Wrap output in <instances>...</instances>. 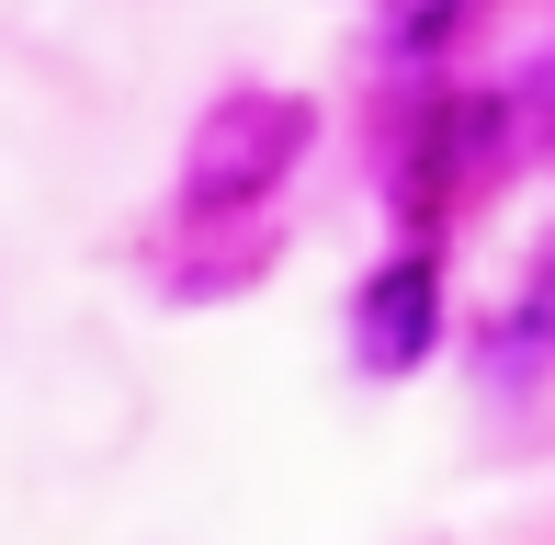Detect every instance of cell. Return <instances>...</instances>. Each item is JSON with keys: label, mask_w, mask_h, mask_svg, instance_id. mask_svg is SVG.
Here are the masks:
<instances>
[{"label": "cell", "mask_w": 555, "mask_h": 545, "mask_svg": "<svg viewBox=\"0 0 555 545\" xmlns=\"http://www.w3.org/2000/svg\"><path fill=\"white\" fill-rule=\"evenodd\" d=\"M318 137V103L307 91H216L182 137V205L193 216H238V205H272L295 182Z\"/></svg>", "instance_id": "cell-1"}, {"label": "cell", "mask_w": 555, "mask_h": 545, "mask_svg": "<svg viewBox=\"0 0 555 545\" xmlns=\"http://www.w3.org/2000/svg\"><path fill=\"white\" fill-rule=\"evenodd\" d=\"M420 353H431V262H386L363 295V364L409 376Z\"/></svg>", "instance_id": "cell-2"}]
</instances>
